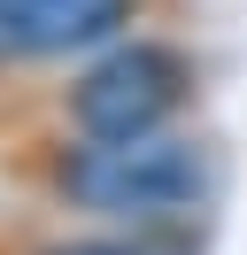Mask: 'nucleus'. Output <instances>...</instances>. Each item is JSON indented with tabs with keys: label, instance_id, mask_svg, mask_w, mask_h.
<instances>
[{
	"label": "nucleus",
	"instance_id": "f257e3e1",
	"mask_svg": "<svg viewBox=\"0 0 247 255\" xmlns=\"http://www.w3.org/2000/svg\"><path fill=\"white\" fill-rule=\"evenodd\" d=\"M0 170L39 209L77 224H116V232H162L193 224L209 201V147L193 131H139V139H85V131H39L8 139Z\"/></svg>",
	"mask_w": 247,
	"mask_h": 255
},
{
	"label": "nucleus",
	"instance_id": "f03ea898",
	"mask_svg": "<svg viewBox=\"0 0 247 255\" xmlns=\"http://www.w3.org/2000/svg\"><path fill=\"white\" fill-rule=\"evenodd\" d=\"M193 101H201V62L178 39L124 31L62 78L46 116L62 131H85V139H139V131H178L193 116Z\"/></svg>",
	"mask_w": 247,
	"mask_h": 255
},
{
	"label": "nucleus",
	"instance_id": "7ed1b4c3",
	"mask_svg": "<svg viewBox=\"0 0 247 255\" xmlns=\"http://www.w3.org/2000/svg\"><path fill=\"white\" fill-rule=\"evenodd\" d=\"M154 8H162V0H39V16H31V70L85 62L93 47L139 31Z\"/></svg>",
	"mask_w": 247,
	"mask_h": 255
},
{
	"label": "nucleus",
	"instance_id": "20e7f679",
	"mask_svg": "<svg viewBox=\"0 0 247 255\" xmlns=\"http://www.w3.org/2000/svg\"><path fill=\"white\" fill-rule=\"evenodd\" d=\"M0 255H185V224L116 232V224H23V217H0Z\"/></svg>",
	"mask_w": 247,
	"mask_h": 255
}]
</instances>
